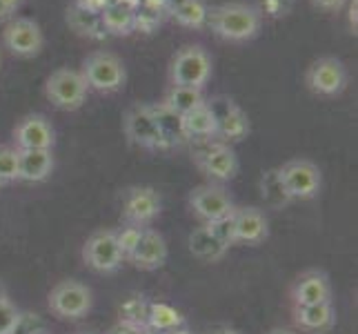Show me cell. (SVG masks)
<instances>
[{"label": "cell", "mask_w": 358, "mask_h": 334, "mask_svg": "<svg viewBox=\"0 0 358 334\" xmlns=\"http://www.w3.org/2000/svg\"><path fill=\"white\" fill-rule=\"evenodd\" d=\"M150 111L156 120V127L163 136V141L169 145H176V143H185L187 141V134H185V125H182V116L178 111H174L171 107H167L165 103H152Z\"/></svg>", "instance_id": "cell-22"}, {"label": "cell", "mask_w": 358, "mask_h": 334, "mask_svg": "<svg viewBox=\"0 0 358 334\" xmlns=\"http://www.w3.org/2000/svg\"><path fill=\"white\" fill-rule=\"evenodd\" d=\"M182 125H185V134H187V141L216 139V116L207 107V103L196 107L189 114H185Z\"/></svg>", "instance_id": "cell-24"}, {"label": "cell", "mask_w": 358, "mask_h": 334, "mask_svg": "<svg viewBox=\"0 0 358 334\" xmlns=\"http://www.w3.org/2000/svg\"><path fill=\"white\" fill-rule=\"evenodd\" d=\"M267 334H294L292 330H285V328H274V330H269Z\"/></svg>", "instance_id": "cell-44"}, {"label": "cell", "mask_w": 358, "mask_h": 334, "mask_svg": "<svg viewBox=\"0 0 358 334\" xmlns=\"http://www.w3.org/2000/svg\"><path fill=\"white\" fill-rule=\"evenodd\" d=\"M310 3H312L314 9L325 11V14H338L348 0H310Z\"/></svg>", "instance_id": "cell-38"}, {"label": "cell", "mask_w": 358, "mask_h": 334, "mask_svg": "<svg viewBox=\"0 0 358 334\" xmlns=\"http://www.w3.org/2000/svg\"><path fill=\"white\" fill-rule=\"evenodd\" d=\"M54 172L52 150H18V181L43 183Z\"/></svg>", "instance_id": "cell-20"}, {"label": "cell", "mask_w": 358, "mask_h": 334, "mask_svg": "<svg viewBox=\"0 0 358 334\" xmlns=\"http://www.w3.org/2000/svg\"><path fill=\"white\" fill-rule=\"evenodd\" d=\"M163 103L174 111H178L180 116H185V114H189V111H194L196 107L205 105L207 98H205V90L182 88V85H169Z\"/></svg>", "instance_id": "cell-26"}, {"label": "cell", "mask_w": 358, "mask_h": 334, "mask_svg": "<svg viewBox=\"0 0 358 334\" xmlns=\"http://www.w3.org/2000/svg\"><path fill=\"white\" fill-rule=\"evenodd\" d=\"M56 132L45 114L22 116L14 127L16 150H54Z\"/></svg>", "instance_id": "cell-15"}, {"label": "cell", "mask_w": 358, "mask_h": 334, "mask_svg": "<svg viewBox=\"0 0 358 334\" xmlns=\"http://www.w3.org/2000/svg\"><path fill=\"white\" fill-rule=\"evenodd\" d=\"M160 20L163 16L154 14V11H147L143 7L136 9V29L134 32H143V34H152L160 27Z\"/></svg>", "instance_id": "cell-35"}, {"label": "cell", "mask_w": 358, "mask_h": 334, "mask_svg": "<svg viewBox=\"0 0 358 334\" xmlns=\"http://www.w3.org/2000/svg\"><path fill=\"white\" fill-rule=\"evenodd\" d=\"M22 5H24V0H0V22H7L14 18Z\"/></svg>", "instance_id": "cell-36"}, {"label": "cell", "mask_w": 358, "mask_h": 334, "mask_svg": "<svg viewBox=\"0 0 358 334\" xmlns=\"http://www.w3.org/2000/svg\"><path fill=\"white\" fill-rule=\"evenodd\" d=\"M258 14L265 18H271V20H280V18H287L294 9V0H256Z\"/></svg>", "instance_id": "cell-31"}, {"label": "cell", "mask_w": 358, "mask_h": 334, "mask_svg": "<svg viewBox=\"0 0 358 334\" xmlns=\"http://www.w3.org/2000/svg\"><path fill=\"white\" fill-rule=\"evenodd\" d=\"M141 7L147 11H154L158 16H163L169 11V0H141Z\"/></svg>", "instance_id": "cell-39"}, {"label": "cell", "mask_w": 358, "mask_h": 334, "mask_svg": "<svg viewBox=\"0 0 358 334\" xmlns=\"http://www.w3.org/2000/svg\"><path fill=\"white\" fill-rule=\"evenodd\" d=\"M112 334H143V330H141L138 326H131V323H127V326H120V328H116Z\"/></svg>", "instance_id": "cell-41"}, {"label": "cell", "mask_w": 358, "mask_h": 334, "mask_svg": "<svg viewBox=\"0 0 358 334\" xmlns=\"http://www.w3.org/2000/svg\"><path fill=\"white\" fill-rule=\"evenodd\" d=\"M201 143H203V150L194 154V160L203 174L218 183L236 179L241 163H238L236 152H234V147L218 139H203Z\"/></svg>", "instance_id": "cell-8"}, {"label": "cell", "mask_w": 358, "mask_h": 334, "mask_svg": "<svg viewBox=\"0 0 358 334\" xmlns=\"http://www.w3.org/2000/svg\"><path fill=\"white\" fill-rule=\"evenodd\" d=\"M0 63H3V56H0Z\"/></svg>", "instance_id": "cell-47"}, {"label": "cell", "mask_w": 358, "mask_h": 334, "mask_svg": "<svg viewBox=\"0 0 358 334\" xmlns=\"http://www.w3.org/2000/svg\"><path fill=\"white\" fill-rule=\"evenodd\" d=\"M90 88L83 74L71 67H58L45 81V98L56 109L76 111L87 101Z\"/></svg>", "instance_id": "cell-4"}, {"label": "cell", "mask_w": 358, "mask_h": 334, "mask_svg": "<svg viewBox=\"0 0 358 334\" xmlns=\"http://www.w3.org/2000/svg\"><path fill=\"white\" fill-rule=\"evenodd\" d=\"M18 181V150L14 145H0V185Z\"/></svg>", "instance_id": "cell-30"}, {"label": "cell", "mask_w": 358, "mask_h": 334, "mask_svg": "<svg viewBox=\"0 0 358 334\" xmlns=\"http://www.w3.org/2000/svg\"><path fill=\"white\" fill-rule=\"evenodd\" d=\"M350 83L348 65L336 56H320L305 69V88L318 98H336Z\"/></svg>", "instance_id": "cell-5"}, {"label": "cell", "mask_w": 358, "mask_h": 334, "mask_svg": "<svg viewBox=\"0 0 358 334\" xmlns=\"http://www.w3.org/2000/svg\"><path fill=\"white\" fill-rule=\"evenodd\" d=\"M49 310L60 319H83L92 310V290L80 281H60L49 292Z\"/></svg>", "instance_id": "cell-10"}, {"label": "cell", "mask_w": 358, "mask_h": 334, "mask_svg": "<svg viewBox=\"0 0 358 334\" xmlns=\"http://www.w3.org/2000/svg\"><path fill=\"white\" fill-rule=\"evenodd\" d=\"M189 252L196 256V258H201V261H207V263H216L220 261L229 247L223 243V241H218L212 230H209L207 225H201V228H196L192 234H189Z\"/></svg>", "instance_id": "cell-23"}, {"label": "cell", "mask_w": 358, "mask_h": 334, "mask_svg": "<svg viewBox=\"0 0 358 334\" xmlns=\"http://www.w3.org/2000/svg\"><path fill=\"white\" fill-rule=\"evenodd\" d=\"M116 5H122V7H129V9H138L141 7V0H112Z\"/></svg>", "instance_id": "cell-42"}, {"label": "cell", "mask_w": 358, "mask_h": 334, "mask_svg": "<svg viewBox=\"0 0 358 334\" xmlns=\"http://www.w3.org/2000/svg\"><path fill=\"white\" fill-rule=\"evenodd\" d=\"M261 192H263L265 203L269 207H274V209H282L285 205L292 203V199L287 196L285 185H282V181H280L278 167L263 172V176H261Z\"/></svg>", "instance_id": "cell-28"}, {"label": "cell", "mask_w": 358, "mask_h": 334, "mask_svg": "<svg viewBox=\"0 0 358 334\" xmlns=\"http://www.w3.org/2000/svg\"><path fill=\"white\" fill-rule=\"evenodd\" d=\"M85 83H87L90 92L98 94H116L125 90L127 85V67L122 58L107 49H96L83 58L80 69Z\"/></svg>", "instance_id": "cell-2"}, {"label": "cell", "mask_w": 358, "mask_h": 334, "mask_svg": "<svg viewBox=\"0 0 358 334\" xmlns=\"http://www.w3.org/2000/svg\"><path fill=\"white\" fill-rule=\"evenodd\" d=\"M0 296H5V288L3 286H0Z\"/></svg>", "instance_id": "cell-46"}, {"label": "cell", "mask_w": 358, "mask_h": 334, "mask_svg": "<svg viewBox=\"0 0 358 334\" xmlns=\"http://www.w3.org/2000/svg\"><path fill=\"white\" fill-rule=\"evenodd\" d=\"M20 323V314L16 305L7 296H0V334H14Z\"/></svg>", "instance_id": "cell-32"}, {"label": "cell", "mask_w": 358, "mask_h": 334, "mask_svg": "<svg viewBox=\"0 0 358 334\" xmlns=\"http://www.w3.org/2000/svg\"><path fill=\"white\" fill-rule=\"evenodd\" d=\"M207 228L212 230L214 237H216L218 241H223L227 247L236 243V241H234V218H231V214H229V216H223V218H218V221L207 223Z\"/></svg>", "instance_id": "cell-34"}, {"label": "cell", "mask_w": 358, "mask_h": 334, "mask_svg": "<svg viewBox=\"0 0 358 334\" xmlns=\"http://www.w3.org/2000/svg\"><path fill=\"white\" fill-rule=\"evenodd\" d=\"M207 107L212 109L216 116V139L223 143H236L247 139L250 134V118L245 111L225 96H216L212 101H207Z\"/></svg>", "instance_id": "cell-13"}, {"label": "cell", "mask_w": 358, "mask_h": 334, "mask_svg": "<svg viewBox=\"0 0 358 334\" xmlns=\"http://www.w3.org/2000/svg\"><path fill=\"white\" fill-rule=\"evenodd\" d=\"M143 230L145 228L129 225V223H127V225L122 228L120 232H116V241H118V247H120V252H122V258H127L134 252L136 243H138L141 237H143Z\"/></svg>", "instance_id": "cell-33"}, {"label": "cell", "mask_w": 358, "mask_h": 334, "mask_svg": "<svg viewBox=\"0 0 358 334\" xmlns=\"http://www.w3.org/2000/svg\"><path fill=\"white\" fill-rule=\"evenodd\" d=\"M169 18L185 29H203L209 16L207 0H169Z\"/></svg>", "instance_id": "cell-21"}, {"label": "cell", "mask_w": 358, "mask_h": 334, "mask_svg": "<svg viewBox=\"0 0 358 334\" xmlns=\"http://www.w3.org/2000/svg\"><path fill=\"white\" fill-rule=\"evenodd\" d=\"M160 334H192V332H189L187 328H182V326H180V328H171V330H165V332H160Z\"/></svg>", "instance_id": "cell-43"}, {"label": "cell", "mask_w": 358, "mask_h": 334, "mask_svg": "<svg viewBox=\"0 0 358 334\" xmlns=\"http://www.w3.org/2000/svg\"><path fill=\"white\" fill-rule=\"evenodd\" d=\"M207 25L218 41L229 45H245L254 41L263 29V16L252 3L229 0L216 7H209Z\"/></svg>", "instance_id": "cell-1"}, {"label": "cell", "mask_w": 358, "mask_h": 334, "mask_svg": "<svg viewBox=\"0 0 358 334\" xmlns=\"http://www.w3.org/2000/svg\"><path fill=\"white\" fill-rule=\"evenodd\" d=\"M122 132H125L127 141L136 147H143V150H160V147H167L163 141L156 120L150 111V105L145 103H134L125 109L122 114Z\"/></svg>", "instance_id": "cell-9"}, {"label": "cell", "mask_w": 358, "mask_h": 334, "mask_svg": "<svg viewBox=\"0 0 358 334\" xmlns=\"http://www.w3.org/2000/svg\"><path fill=\"white\" fill-rule=\"evenodd\" d=\"M214 71L212 54L203 45H182L169 60L167 78L169 85H182V88L205 90Z\"/></svg>", "instance_id": "cell-3"}, {"label": "cell", "mask_w": 358, "mask_h": 334, "mask_svg": "<svg viewBox=\"0 0 358 334\" xmlns=\"http://www.w3.org/2000/svg\"><path fill=\"white\" fill-rule=\"evenodd\" d=\"M67 25L76 32L78 36H87V39H103L105 29L101 25V16L83 11L76 5H69L67 9Z\"/></svg>", "instance_id": "cell-27"}, {"label": "cell", "mask_w": 358, "mask_h": 334, "mask_svg": "<svg viewBox=\"0 0 358 334\" xmlns=\"http://www.w3.org/2000/svg\"><path fill=\"white\" fill-rule=\"evenodd\" d=\"M189 207L196 214V218H201L207 225V223H212V221L229 216L236 205H234L229 192L223 188V185L205 183L189 192Z\"/></svg>", "instance_id": "cell-11"}, {"label": "cell", "mask_w": 358, "mask_h": 334, "mask_svg": "<svg viewBox=\"0 0 358 334\" xmlns=\"http://www.w3.org/2000/svg\"><path fill=\"white\" fill-rule=\"evenodd\" d=\"M214 334H238V332H231V330H216Z\"/></svg>", "instance_id": "cell-45"}, {"label": "cell", "mask_w": 358, "mask_h": 334, "mask_svg": "<svg viewBox=\"0 0 358 334\" xmlns=\"http://www.w3.org/2000/svg\"><path fill=\"white\" fill-rule=\"evenodd\" d=\"M147 316H150L152 328H156L160 332L171 330V328H180L185 323V319L180 316V312L174 310V307L167 305V303H152Z\"/></svg>", "instance_id": "cell-29"}, {"label": "cell", "mask_w": 358, "mask_h": 334, "mask_svg": "<svg viewBox=\"0 0 358 334\" xmlns=\"http://www.w3.org/2000/svg\"><path fill=\"white\" fill-rule=\"evenodd\" d=\"M292 303L294 305H316L331 301V283L323 270H307L292 286Z\"/></svg>", "instance_id": "cell-16"}, {"label": "cell", "mask_w": 358, "mask_h": 334, "mask_svg": "<svg viewBox=\"0 0 358 334\" xmlns=\"http://www.w3.org/2000/svg\"><path fill=\"white\" fill-rule=\"evenodd\" d=\"M294 323L303 332L323 334L336 326V310L331 301L316 305H294Z\"/></svg>", "instance_id": "cell-19"}, {"label": "cell", "mask_w": 358, "mask_h": 334, "mask_svg": "<svg viewBox=\"0 0 358 334\" xmlns=\"http://www.w3.org/2000/svg\"><path fill=\"white\" fill-rule=\"evenodd\" d=\"M160 209H163V201H160V194L154 188L134 185L122 194V216L129 225H150L160 214Z\"/></svg>", "instance_id": "cell-14"}, {"label": "cell", "mask_w": 358, "mask_h": 334, "mask_svg": "<svg viewBox=\"0 0 358 334\" xmlns=\"http://www.w3.org/2000/svg\"><path fill=\"white\" fill-rule=\"evenodd\" d=\"M167 241L160 232L156 230H143L141 241L136 243L134 252L127 256V261L145 272H154L167 263Z\"/></svg>", "instance_id": "cell-17"}, {"label": "cell", "mask_w": 358, "mask_h": 334, "mask_svg": "<svg viewBox=\"0 0 358 334\" xmlns=\"http://www.w3.org/2000/svg\"><path fill=\"white\" fill-rule=\"evenodd\" d=\"M348 25H350V32L356 36L358 32V0H348Z\"/></svg>", "instance_id": "cell-40"}, {"label": "cell", "mask_w": 358, "mask_h": 334, "mask_svg": "<svg viewBox=\"0 0 358 334\" xmlns=\"http://www.w3.org/2000/svg\"><path fill=\"white\" fill-rule=\"evenodd\" d=\"M234 241L245 245H258L269 237L267 216L258 207H234Z\"/></svg>", "instance_id": "cell-18"}, {"label": "cell", "mask_w": 358, "mask_h": 334, "mask_svg": "<svg viewBox=\"0 0 358 334\" xmlns=\"http://www.w3.org/2000/svg\"><path fill=\"white\" fill-rule=\"evenodd\" d=\"M280 181L292 201H312L323 188V174L316 163L307 158H292L278 167Z\"/></svg>", "instance_id": "cell-6"}, {"label": "cell", "mask_w": 358, "mask_h": 334, "mask_svg": "<svg viewBox=\"0 0 358 334\" xmlns=\"http://www.w3.org/2000/svg\"><path fill=\"white\" fill-rule=\"evenodd\" d=\"M101 25H103L105 34L129 36L136 29V9L109 3L101 14Z\"/></svg>", "instance_id": "cell-25"}, {"label": "cell", "mask_w": 358, "mask_h": 334, "mask_svg": "<svg viewBox=\"0 0 358 334\" xmlns=\"http://www.w3.org/2000/svg\"><path fill=\"white\" fill-rule=\"evenodd\" d=\"M112 3V0H73L71 5H76L78 9L83 11H90V14H96V16H101L103 14V9Z\"/></svg>", "instance_id": "cell-37"}, {"label": "cell", "mask_w": 358, "mask_h": 334, "mask_svg": "<svg viewBox=\"0 0 358 334\" xmlns=\"http://www.w3.org/2000/svg\"><path fill=\"white\" fill-rule=\"evenodd\" d=\"M83 261L92 270L109 274L122 263V252L116 241V230H98L83 245Z\"/></svg>", "instance_id": "cell-12"}, {"label": "cell", "mask_w": 358, "mask_h": 334, "mask_svg": "<svg viewBox=\"0 0 358 334\" xmlns=\"http://www.w3.org/2000/svg\"><path fill=\"white\" fill-rule=\"evenodd\" d=\"M0 39H3V47L16 58H36L45 47L43 27L27 16H14L7 20Z\"/></svg>", "instance_id": "cell-7"}]
</instances>
